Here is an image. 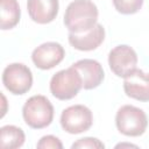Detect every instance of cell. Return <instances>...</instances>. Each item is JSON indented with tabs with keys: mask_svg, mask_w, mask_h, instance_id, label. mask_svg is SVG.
Wrapping results in <instances>:
<instances>
[{
	"mask_svg": "<svg viewBox=\"0 0 149 149\" xmlns=\"http://www.w3.org/2000/svg\"><path fill=\"white\" fill-rule=\"evenodd\" d=\"M98 8L91 0H74L64 14V24L70 33L81 34L91 30L98 21Z\"/></svg>",
	"mask_w": 149,
	"mask_h": 149,
	"instance_id": "obj_1",
	"label": "cell"
},
{
	"mask_svg": "<svg viewBox=\"0 0 149 149\" xmlns=\"http://www.w3.org/2000/svg\"><path fill=\"white\" fill-rule=\"evenodd\" d=\"M24 122L34 129L48 127L54 119V106L50 100L41 94L30 97L22 107Z\"/></svg>",
	"mask_w": 149,
	"mask_h": 149,
	"instance_id": "obj_2",
	"label": "cell"
},
{
	"mask_svg": "<svg viewBox=\"0 0 149 149\" xmlns=\"http://www.w3.org/2000/svg\"><path fill=\"white\" fill-rule=\"evenodd\" d=\"M115 125L121 134L136 137L146 132L148 119L143 109L133 105H123L116 112Z\"/></svg>",
	"mask_w": 149,
	"mask_h": 149,
	"instance_id": "obj_3",
	"label": "cell"
},
{
	"mask_svg": "<svg viewBox=\"0 0 149 149\" xmlns=\"http://www.w3.org/2000/svg\"><path fill=\"white\" fill-rule=\"evenodd\" d=\"M81 87V77L72 65L65 70L56 72L50 80V92L59 100H69L74 98Z\"/></svg>",
	"mask_w": 149,
	"mask_h": 149,
	"instance_id": "obj_4",
	"label": "cell"
},
{
	"mask_svg": "<svg viewBox=\"0 0 149 149\" xmlns=\"http://www.w3.org/2000/svg\"><path fill=\"white\" fill-rule=\"evenodd\" d=\"M2 83L10 93L15 95L24 94L33 85L31 70L22 63H12L2 72Z\"/></svg>",
	"mask_w": 149,
	"mask_h": 149,
	"instance_id": "obj_5",
	"label": "cell"
},
{
	"mask_svg": "<svg viewBox=\"0 0 149 149\" xmlns=\"http://www.w3.org/2000/svg\"><path fill=\"white\" fill-rule=\"evenodd\" d=\"M93 115L88 107L73 105L65 108L61 114V126L69 134H80L91 128Z\"/></svg>",
	"mask_w": 149,
	"mask_h": 149,
	"instance_id": "obj_6",
	"label": "cell"
},
{
	"mask_svg": "<svg viewBox=\"0 0 149 149\" xmlns=\"http://www.w3.org/2000/svg\"><path fill=\"white\" fill-rule=\"evenodd\" d=\"M108 65L115 76L125 78L136 69L137 55L135 50L127 44L116 45L108 54Z\"/></svg>",
	"mask_w": 149,
	"mask_h": 149,
	"instance_id": "obj_7",
	"label": "cell"
},
{
	"mask_svg": "<svg viewBox=\"0 0 149 149\" xmlns=\"http://www.w3.org/2000/svg\"><path fill=\"white\" fill-rule=\"evenodd\" d=\"M65 56L64 48L57 42H45L34 49L31 59L41 70H49L58 65Z\"/></svg>",
	"mask_w": 149,
	"mask_h": 149,
	"instance_id": "obj_8",
	"label": "cell"
},
{
	"mask_svg": "<svg viewBox=\"0 0 149 149\" xmlns=\"http://www.w3.org/2000/svg\"><path fill=\"white\" fill-rule=\"evenodd\" d=\"M125 93L139 101H149V73L135 69L123 79Z\"/></svg>",
	"mask_w": 149,
	"mask_h": 149,
	"instance_id": "obj_9",
	"label": "cell"
},
{
	"mask_svg": "<svg viewBox=\"0 0 149 149\" xmlns=\"http://www.w3.org/2000/svg\"><path fill=\"white\" fill-rule=\"evenodd\" d=\"M72 66L80 74L84 90H93L98 87L104 80V69L101 64L95 59L84 58L73 63Z\"/></svg>",
	"mask_w": 149,
	"mask_h": 149,
	"instance_id": "obj_10",
	"label": "cell"
},
{
	"mask_svg": "<svg viewBox=\"0 0 149 149\" xmlns=\"http://www.w3.org/2000/svg\"><path fill=\"white\" fill-rule=\"evenodd\" d=\"M58 0H28L27 10L30 19L40 24L52 22L58 14Z\"/></svg>",
	"mask_w": 149,
	"mask_h": 149,
	"instance_id": "obj_11",
	"label": "cell"
},
{
	"mask_svg": "<svg viewBox=\"0 0 149 149\" xmlns=\"http://www.w3.org/2000/svg\"><path fill=\"white\" fill-rule=\"evenodd\" d=\"M69 43L77 50L80 51H91L97 49L105 40V28L97 23L91 30L81 34H69Z\"/></svg>",
	"mask_w": 149,
	"mask_h": 149,
	"instance_id": "obj_12",
	"label": "cell"
},
{
	"mask_svg": "<svg viewBox=\"0 0 149 149\" xmlns=\"http://www.w3.org/2000/svg\"><path fill=\"white\" fill-rule=\"evenodd\" d=\"M0 27L2 30L14 28L21 16V10L17 0H0Z\"/></svg>",
	"mask_w": 149,
	"mask_h": 149,
	"instance_id": "obj_13",
	"label": "cell"
},
{
	"mask_svg": "<svg viewBox=\"0 0 149 149\" xmlns=\"http://www.w3.org/2000/svg\"><path fill=\"white\" fill-rule=\"evenodd\" d=\"M23 130L14 125H6L0 128V146L3 149H16L24 143Z\"/></svg>",
	"mask_w": 149,
	"mask_h": 149,
	"instance_id": "obj_14",
	"label": "cell"
},
{
	"mask_svg": "<svg viewBox=\"0 0 149 149\" xmlns=\"http://www.w3.org/2000/svg\"><path fill=\"white\" fill-rule=\"evenodd\" d=\"M113 5L119 13L129 15L135 14L141 9L143 0H113Z\"/></svg>",
	"mask_w": 149,
	"mask_h": 149,
	"instance_id": "obj_15",
	"label": "cell"
},
{
	"mask_svg": "<svg viewBox=\"0 0 149 149\" xmlns=\"http://www.w3.org/2000/svg\"><path fill=\"white\" fill-rule=\"evenodd\" d=\"M71 148L72 149L74 148L76 149L77 148L79 149H102L105 148V144L95 137H83V139L77 140L74 143H72Z\"/></svg>",
	"mask_w": 149,
	"mask_h": 149,
	"instance_id": "obj_16",
	"label": "cell"
},
{
	"mask_svg": "<svg viewBox=\"0 0 149 149\" xmlns=\"http://www.w3.org/2000/svg\"><path fill=\"white\" fill-rule=\"evenodd\" d=\"M36 148L38 149H62L63 144L61 140L54 135H45L37 142Z\"/></svg>",
	"mask_w": 149,
	"mask_h": 149,
	"instance_id": "obj_17",
	"label": "cell"
},
{
	"mask_svg": "<svg viewBox=\"0 0 149 149\" xmlns=\"http://www.w3.org/2000/svg\"><path fill=\"white\" fill-rule=\"evenodd\" d=\"M122 148V147H136L135 144H129V143H120V144H116L115 148Z\"/></svg>",
	"mask_w": 149,
	"mask_h": 149,
	"instance_id": "obj_18",
	"label": "cell"
}]
</instances>
